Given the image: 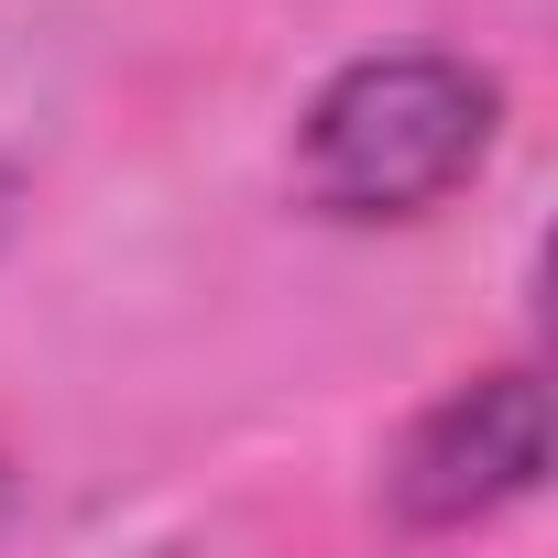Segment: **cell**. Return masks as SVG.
I'll return each instance as SVG.
<instances>
[{
    "label": "cell",
    "mask_w": 558,
    "mask_h": 558,
    "mask_svg": "<svg viewBox=\"0 0 558 558\" xmlns=\"http://www.w3.org/2000/svg\"><path fill=\"white\" fill-rule=\"evenodd\" d=\"M504 132V88L471 56H351L296 121V186L329 219H427L449 208Z\"/></svg>",
    "instance_id": "obj_1"
},
{
    "label": "cell",
    "mask_w": 558,
    "mask_h": 558,
    "mask_svg": "<svg viewBox=\"0 0 558 558\" xmlns=\"http://www.w3.org/2000/svg\"><path fill=\"white\" fill-rule=\"evenodd\" d=\"M536 482H547V384L514 362V373H482V384L438 395L405 427V449L384 471V504H395V525H482V514L525 504Z\"/></svg>",
    "instance_id": "obj_2"
}]
</instances>
